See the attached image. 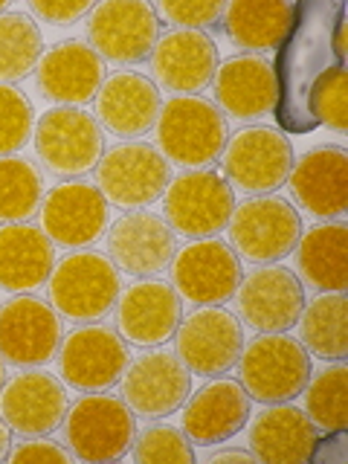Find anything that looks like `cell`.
I'll list each match as a JSON object with an SVG mask.
<instances>
[{
  "mask_svg": "<svg viewBox=\"0 0 348 464\" xmlns=\"http://www.w3.org/2000/svg\"><path fill=\"white\" fill-rule=\"evenodd\" d=\"M160 108H163V96L157 91V82L130 70L108 76L96 93L99 125L122 140L149 134L157 125Z\"/></svg>",
  "mask_w": 348,
  "mask_h": 464,
  "instance_id": "obj_25",
  "label": "cell"
},
{
  "mask_svg": "<svg viewBox=\"0 0 348 464\" xmlns=\"http://www.w3.org/2000/svg\"><path fill=\"white\" fill-rule=\"evenodd\" d=\"M62 316L50 302L18 294L0 304V357L18 369H41L62 345Z\"/></svg>",
  "mask_w": 348,
  "mask_h": 464,
  "instance_id": "obj_15",
  "label": "cell"
},
{
  "mask_svg": "<svg viewBox=\"0 0 348 464\" xmlns=\"http://www.w3.org/2000/svg\"><path fill=\"white\" fill-rule=\"evenodd\" d=\"M41 93L58 105L76 108L91 102L105 84V62L84 41H58L35 67Z\"/></svg>",
  "mask_w": 348,
  "mask_h": 464,
  "instance_id": "obj_24",
  "label": "cell"
},
{
  "mask_svg": "<svg viewBox=\"0 0 348 464\" xmlns=\"http://www.w3.org/2000/svg\"><path fill=\"white\" fill-rule=\"evenodd\" d=\"M215 108L232 120H261L276 108V72L265 55H232L215 70Z\"/></svg>",
  "mask_w": 348,
  "mask_h": 464,
  "instance_id": "obj_28",
  "label": "cell"
},
{
  "mask_svg": "<svg viewBox=\"0 0 348 464\" xmlns=\"http://www.w3.org/2000/svg\"><path fill=\"white\" fill-rule=\"evenodd\" d=\"M35 130V111L14 84H0V157H12Z\"/></svg>",
  "mask_w": 348,
  "mask_h": 464,
  "instance_id": "obj_37",
  "label": "cell"
},
{
  "mask_svg": "<svg viewBox=\"0 0 348 464\" xmlns=\"http://www.w3.org/2000/svg\"><path fill=\"white\" fill-rule=\"evenodd\" d=\"M55 267V244L33 224L0 227V290L29 294L47 285Z\"/></svg>",
  "mask_w": 348,
  "mask_h": 464,
  "instance_id": "obj_30",
  "label": "cell"
},
{
  "mask_svg": "<svg viewBox=\"0 0 348 464\" xmlns=\"http://www.w3.org/2000/svg\"><path fill=\"white\" fill-rule=\"evenodd\" d=\"M212 464H224V461H241V464H253V461H258L253 453H246V450H221V453H215L212 459H209Z\"/></svg>",
  "mask_w": 348,
  "mask_h": 464,
  "instance_id": "obj_42",
  "label": "cell"
},
{
  "mask_svg": "<svg viewBox=\"0 0 348 464\" xmlns=\"http://www.w3.org/2000/svg\"><path fill=\"white\" fill-rule=\"evenodd\" d=\"M174 348L183 366L198 377H221L232 372L244 348L241 319L221 304H200L180 319Z\"/></svg>",
  "mask_w": 348,
  "mask_h": 464,
  "instance_id": "obj_12",
  "label": "cell"
},
{
  "mask_svg": "<svg viewBox=\"0 0 348 464\" xmlns=\"http://www.w3.org/2000/svg\"><path fill=\"white\" fill-rule=\"evenodd\" d=\"M105 236L111 261L122 273L137 276V279L163 273L178 253V238H174V229L166 224V218L145 209H130L120 215Z\"/></svg>",
  "mask_w": 348,
  "mask_h": 464,
  "instance_id": "obj_20",
  "label": "cell"
},
{
  "mask_svg": "<svg viewBox=\"0 0 348 464\" xmlns=\"http://www.w3.org/2000/svg\"><path fill=\"white\" fill-rule=\"evenodd\" d=\"M64 383L50 372H18L0 389V418L24 439H41L62 427L67 415Z\"/></svg>",
  "mask_w": 348,
  "mask_h": 464,
  "instance_id": "obj_21",
  "label": "cell"
},
{
  "mask_svg": "<svg viewBox=\"0 0 348 464\" xmlns=\"http://www.w3.org/2000/svg\"><path fill=\"white\" fill-rule=\"evenodd\" d=\"M250 453L267 464H302L314 459L319 444V430L294 403H267L256 418H250Z\"/></svg>",
  "mask_w": 348,
  "mask_h": 464,
  "instance_id": "obj_27",
  "label": "cell"
},
{
  "mask_svg": "<svg viewBox=\"0 0 348 464\" xmlns=\"http://www.w3.org/2000/svg\"><path fill=\"white\" fill-rule=\"evenodd\" d=\"M157 145L169 163L183 169H209L229 140L227 116L203 96H174L157 116Z\"/></svg>",
  "mask_w": 348,
  "mask_h": 464,
  "instance_id": "obj_3",
  "label": "cell"
},
{
  "mask_svg": "<svg viewBox=\"0 0 348 464\" xmlns=\"http://www.w3.org/2000/svg\"><path fill=\"white\" fill-rule=\"evenodd\" d=\"M171 163L149 142H122L102 154L96 186L120 209H145L166 195Z\"/></svg>",
  "mask_w": 348,
  "mask_h": 464,
  "instance_id": "obj_10",
  "label": "cell"
},
{
  "mask_svg": "<svg viewBox=\"0 0 348 464\" xmlns=\"http://www.w3.org/2000/svg\"><path fill=\"white\" fill-rule=\"evenodd\" d=\"M224 6L221 0H200V4H186V0H163L157 9V14H163L169 24H174L178 29H200L209 26V24H218L224 14Z\"/></svg>",
  "mask_w": 348,
  "mask_h": 464,
  "instance_id": "obj_39",
  "label": "cell"
},
{
  "mask_svg": "<svg viewBox=\"0 0 348 464\" xmlns=\"http://www.w3.org/2000/svg\"><path fill=\"white\" fill-rule=\"evenodd\" d=\"M290 169H294V145L279 128L250 125L227 140L221 151V174L229 186L244 195H273Z\"/></svg>",
  "mask_w": 348,
  "mask_h": 464,
  "instance_id": "obj_8",
  "label": "cell"
},
{
  "mask_svg": "<svg viewBox=\"0 0 348 464\" xmlns=\"http://www.w3.org/2000/svg\"><path fill=\"white\" fill-rule=\"evenodd\" d=\"M296 18V4H256V0H232L224 6V29L229 41L250 55L279 50Z\"/></svg>",
  "mask_w": 348,
  "mask_h": 464,
  "instance_id": "obj_31",
  "label": "cell"
},
{
  "mask_svg": "<svg viewBox=\"0 0 348 464\" xmlns=\"http://www.w3.org/2000/svg\"><path fill=\"white\" fill-rule=\"evenodd\" d=\"M87 38L102 62L140 64L160 41V14L145 0H105L87 14Z\"/></svg>",
  "mask_w": 348,
  "mask_h": 464,
  "instance_id": "obj_11",
  "label": "cell"
},
{
  "mask_svg": "<svg viewBox=\"0 0 348 464\" xmlns=\"http://www.w3.org/2000/svg\"><path fill=\"white\" fill-rule=\"evenodd\" d=\"M294 261L302 285L316 294H345L348 290V224H316L294 246Z\"/></svg>",
  "mask_w": 348,
  "mask_h": 464,
  "instance_id": "obj_29",
  "label": "cell"
},
{
  "mask_svg": "<svg viewBox=\"0 0 348 464\" xmlns=\"http://www.w3.org/2000/svg\"><path fill=\"white\" fill-rule=\"evenodd\" d=\"M183 410V432L198 447H212L229 441L250 420L253 398L238 381L218 377L200 386L195 395L186 398Z\"/></svg>",
  "mask_w": 348,
  "mask_h": 464,
  "instance_id": "obj_23",
  "label": "cell"
},
{
  "mask_svg": "<svg viewBox=\"0 0 348 464\" xmlns=\"http://www.w3.org/2000/svg\"><path fill=\"white\" fill-rule=\"evenodd\" d=\"M166 224L174 236L183 238H215L224 232L232 209H236V192L227 178L215 169H188L171 178L163 195Z\"/></svg>",
  "mask_w": 348,
  "mask_h": 464,
  "instance_id": "obj_7",
  "label": "cell"
},
{
  "mask_svg": "<svg viewBox=\"0 0 348 464\" xmlns=\"http://www.w3.org/2000/svg\"><path fill=\"white\" fill-rule=\"evenodd\" d=\"M44 55L41 29L26 12L0 14V84H12L35 72Z\"/></svg>",
  "mask_w": 348,
  "mask_h": 464,
  "instance_id": "obj_33",
  "label": "cell"
},
{
  "mask_svg": "<svg viewBox=\"0 0 348 464\" xmlns=\"http://www.w3.org/2000/svg\"><path fill=\"white\" fill-rule=\"evenodd\" d=\"M236 366L238 383L258 403H287L299 398L314 374L308 348L287 334H258L244 343Z\"/></svg>",
  "mask_w": 348,
  "mask_h": 464,
  "instance_id": "obj_4",
  "label": "cell"
},
{
  "mask_svg": "<svg viewBox=\"0 0 348 464\" xmlns=\"http://www.w3.org/2000/svg\"><path fill=\"white\" fill-rule=\"evenodd\" d=\"M47 287L50 304L58 316L87 325L105 319L116 308V299L122 294V279L111 256L79 250L55 261Z\"/></svg>",
  "mask_w": 348,
  "mask_h": 464,
  "instance_id": "obj_2",
  "label": "cell"
},
{
  "mask_svg": "<svg viewBox=\"0 0 348 464\" xmlns=\"http://www.w3.org/2000/svg\"><path fill=\"white\" fill-rule=\"evenodd\" d=\"M128 362V343L111 325L87 323L72 328L58 345V369L64 383L79 392H108L122 381Z\"/></svg>",
  "mask_w": 348,
  "mask_h": 464,
  "instance_id": "obj_13",
  "label": "cell"
},
{
  "mask_svg": "<svg viewBox=\"0 0 348 464\" xmlns=\"http://www.w3.org/2000/svg\"><path fill=\"white\" fill-rule=\"evenodd\" d=\"M29 9H33L38 18L44 21H50V24H58V26H64V24H72V21H79L84 18V14H91L93 12V4H53V0H33L29 4Z\"/></svg>",
  "mask_w": 348,
  "mask_h": 464,
  "instance_id": "obj_41",
  "label": "cell"
},
{
  "mask_svg": "<svg viewBox=\"0 0 348 464\" xmlns=\"http://www.w3.org/2000/svg\"><path fill=\"white\" fill-rule=\"evenodd\" d=\"M171 287L195 304H221L236 296L244 279L241 258L221 238H198L171 258Z\"/></svg>",
  "mask_w": 348,
  "mask_h": 464,
  "instance_id": "obj_14",
  "label": "cell"
},
{
  "mask_svg": "<svg viewBox=\"0 0 348 464\" xmlns=\"http://www.w3.org/2000/svg\"><path fill=\"white\" fill-rule=\"evenodd\" d=\"M218 64H221L218 44L198 29H171L157 41L151 53L157 82L180 96H195L209 87Z\"/></svg>",
  "mask_w": 348,
  "mask_h": 464,
  "instance_id": "obj_26",
  "label": "cell"
},
{
  "mask_svg": "<svg viewBox=\"0 0 348 464\" xmlns=\"http://www.w3.org/2000/svg\"><path fill=\"white\" fill-rule=\"evenodd\" d=\"M229 246L253 265H276L302 238V218L282 195H256L232 209Z\"/></svg>",
  "mask_w": 348,
  "mask_h": 464,
  "instance_id": "obj_6",
  "label": "cell"
},
{
  "mask_svg": "<svg viewBox=\"0 0 348 464\" xmlns=\"http://www.w3.org/2000/svg\"><path fill=\"white\" fill-rule=\"evenodd\" d=\"M111 203L99 186L84 180H64L41 200V227L53 244L67 250H84L96 244L111 227Z\"/></svg>",
  "mask_w": 348,
  "mask_h": 464,
  "instance_id": "obj_17",
  "label": "cell"
},
{
  "mask_svg": "<svg viewBox=\"0 0 348 464\" xmlns=\"http://www.w3.org/2000/svg\"><path fill=\"white\" fill-rule=\"evenodd\" d=\"M304 412L325 432H345L348 427V366L345 360L328 362L323 372L311 374L302 389Z\"/></svg>",
  "mask_w": 348,
  "mask_h": 464,
  "instance_id": "obj_34",
  "label": "cell"
},
{
  "mask_svg": "<svg viewBox=\"0 0 348 464\" xmlns=\"http://www.w3.org/2000/svg\"><path fill=\"white\" fill-rule=\"evenodd\" d=\"M137 415L116 395L87 392L62 420L64 441L79 461H120L130 453L137 435Z\"/></svg>",
  "mask_w": 348,
  "mask_h": 464,
  "instance_id": "obj_5",
  "label": "cell"
},
{
  "mask_svg": "<svg viewBox=\"0 0 348 464\" xmlns=\"http://www.w3.org/2000/svg\"><path fill=\"white\" fill-rule=\"evenodd\" d=\"M130 456L137 464H195L192 441L171 424H151L134 435Z\"/></svg>",
  "mask_w": 348,
  "mask_h": 464,
  "instance_id": "obj_36",
  "label": "cell"
},
{
  "mask_svg": "<svg viewBox=\"0 0 348 464\" xmlns=\"http://www.w3.org/2000/svg\"><path fill=\"white\" fill-rule=\"evenodd\" d=\"M302 345L308 354L337 362L348 357V296L345 294H316L304 302L299 316Z\"/></svg>",
  "mask_w": 348,
  "mask_h": 464,
  "instance_id": "obj_32",
  "label": "cell"
},
{
  "mask_svg": "<svg viewBox=\"0 0 348 464\" xmlns=\"http://www.w3.org/2000/svg\"><path fill=\"white\" fill-rule=\"evenodd\" d=\"M44 200V178L26 157H0V221L24 224Z\"/></svg>",
  "mask_w": 348,
  "mask_h": 464,
  "instance_id": "obj_35",
  "label": "cell"
},
{
  "mask_svg": "<svg viewBox=\"0 0 348 464\" xmlns=\"http://www.w3.org/2000/svg\"><path fill=\"white\" fill-rule=\"evenodd\" d=\"M4 383H6V360L0 357V389H4Z\"/></svg>",
  "mask_w": 348,
  "mask_h": 464,
  "instance_id": "obj_44",
  "label": "cell"
},
{
  "mask_svg": "<svg viewBox=\"0 0 348 464\" xmlns=\"http://www.w3.org/2000/svg\"><path fill=\"white\" fill-rule=\"evenodd\" d=\"M345 67V6H296V18L279 47L276 72V113L279 125L304 134L316 128L314 96L334 70Z\"/></svg>",
  "mask_w": 348,
  "mask_h": 464,
  "instance_id": "obj_1",
  "label": "cell"
},
{
  "mask_svg": "<svg viewBox=\"0 0 348 464\" xmlns=\"http://www.w3.org/2000/svg\"><path fill=\"white\" fill-rule=\"evenodd\" d=\"M314 116L316 125H328L337 134L348 130V76L345 67L334 70L331 76L319 84V91L314 96Z\"/></svg>",
  "mask_w": 348,
  "mask_h": 464,
  "instance_id": "obj_38",
  "label": "cell"
},
{
  "mask_svg": "<svg viewBox=\"0 0 348 464\" xmlns=\"http://www.w3.org/2000/svg\"><path fill=\"white\" fill-rule=\"evenodd\" d=\"M183 319L178 290L163 279H140L116 299V331L128 345L157 348L174 340Z\"/></svg>",
  "mask_w": 348,
  "mask_h": 464,
  "instance_id": "obj_19",
  "label": "cell"
},
{
  "mask_svg": "<svg viewBox=\"0 0 348 464\" xmlns=\"http://www.w3.org/2000/svg\"><path fill=\"white\" fill-rule=\"evenodd\" d=\"M4 12H9V4H6V0H0V14H4Z\"/></svg>",
  "mask_w": 348,
  "mask_h": 464,
  "instance_id": "obj_45",
  "label": "cell"
},
{
  "mask_svg": "<svg viewBox=\"0 0 348 464\" xmlns=\"http://www.w3.org/2000/svg\"><path fill=\"white\" fill-rule=\"evenodd\" d=\"M9 450H12V430L6 420L0 418V461L9 456Z\"/></svg>",
  "mask_w": 348,
  "mask_h": 464,
  "instance_id": "obj_43",
  "label": "cell"
},
{
  "mask_svg": "<svg viewBox=\"0 0 348 464\" xmlns=\"http://www.w3.org/2000/svg\"><path fill=\"white\" fill-rule=\"evenodd\" d=\"M290 198L323 221H340L348 212V151L343 145H316L296 160L287 174Z\"/></svg>",
  "mask_w": 348,
  "mask_h": 464,
  "instance_id": "obj_22",
  "label": "cell"
},
{
  "mask_svg": "<svg viewBox=\"0 0 348 464\" xmlns=\"http://www.w3.org/2000/svg\"><path fill=\"white\" fill-rule=\"evenodd\" d=\"M188 395H192V372L166 348H154L130 360L122 374V401L140 418H169L183 410Z\"/></svg>",
  "mask_w": 348,
  "mask_h": 464,
  "instance_id": "obj_18",
  "label": "cell"
},
{
  "mask_svg": "<svg viewBox=\"0 0 348 464\" xmlns=\"http://www.w3.org/2000/svg\"><path fill=\"white\" fill-rule=\"evenodd\" d=\"M304 285L282 265H258L236 290L238 316L256 334H287L304 308Z\"/></svg>",
  "mask_w": 348,
  "mask_h": 464,
  "instance_id": "obj_16",
  "label": "cell"
},
{
  "mask_svg": "<svg viewBox=\"0 0 348 464\" xmlns=\"http://www.w3.org/2000/svg\"><path fill=\"white\" fill-rule=\"evenodd\" d=\"M6 459L12 464H41V461L70 464L72 453L58 441H47V435H41V439H29V441H21L18 447H12Z\"/></svg>",
  "mask_w": 348,
  "mask_h": 464,
  "instance_id": "obj_40",
  "label": "cell"
},
{
  "mask_svg": "<svg viewBox=\"0 0 348 464\" xmlns=\"http://www.w3.org/2000/svg\"><path fill=\"white\" fill-rule=\"evenodd\" d=\"M35 151L55 178H82L105 154V130L93 113L58 105L35 125Z\"/></svg>",
  "mask_w": 348,
  "mask_h": 464,
  "instance_id": "obj_9",
  "label": "cell"
}]
</instances>
